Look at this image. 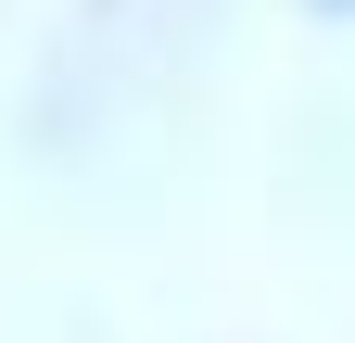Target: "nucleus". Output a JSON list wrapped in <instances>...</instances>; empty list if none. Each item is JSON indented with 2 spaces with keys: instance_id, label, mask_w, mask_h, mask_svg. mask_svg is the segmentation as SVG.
<instances>
[{
  "instance_id": "nucleus-1",
  "label": "nucleus",
  "mask_w": 355,
  "mask_h": 343,
  "mask_svg": "<svg viewBox=\"0 0 355 343\" xmlns=\"http://www.w3.org/2000/svg\"><path fill=\"white\" fill-rule=\"evenodd\" d=\"M318 13H330V26H355V0H318Z\"/></svg>"
}]
</instances>
